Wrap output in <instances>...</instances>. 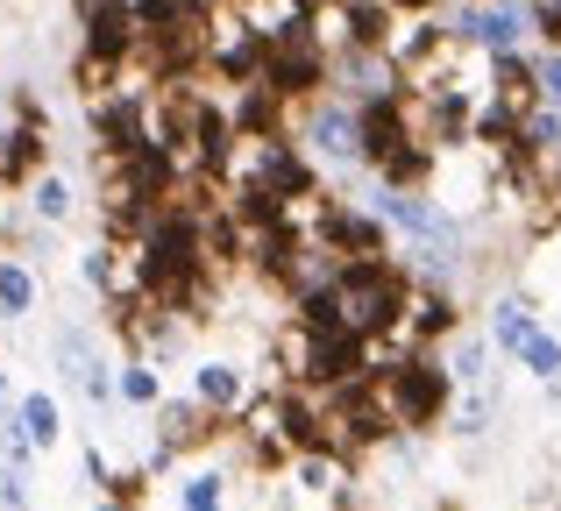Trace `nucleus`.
Masks as SVG:
<instances>
[{"label": "nucleus", "instance_id": "nucleus-1", "mask_svg": "<svg viewBox=\"0 0 561 511\" xmlns=\"http://www.w3.org/2000/svg\"><path fill=\"white\" fill-rule=\"evenodd\" d=\"M383 398H391V419L426 427V419L440 413V398H448V376H440V362H398V370L383 376Z\"/></svg>", "mask_w": 561, "mask_h": 511}, {"label": "nucleus", "instance_id": "nucleus-2", "mask_svg": "<svg viewBox=\"0 0 561 511\" xmlns=\"http://www.w3.org/2000/svg\"><path fill=\"white\" fill-rule=\"evenodd\" d=\"M526 22H534V8H519V0H469L455 28H462V43H477V50L505 57V50H519Z\"/></svg>", "mask_w": 561, "mask_h": 511}, {"label": "nucleus", "instance_id": "nucleus-3", "mask_svg": "<svg viewBox=\"0 0 561 511\" xmlns=\"http://www.w3.org/2000/svg\"><path fill=\"white\" fill-rule=\"evenodd\" d=\"M377 213L405 228V235L426 249V263H455V221H448V213H434L426 199H412V193H383V199H377Z\"/></svg>", "mask_w": 561, "mask_h": 511}, {"label": "nucleus", "instance_id": "nucleus-4", "mask_svg": "<svg viewBox=\"0 0 561 511\" xmlns=\"http://www.w3.org/2000/svg\"><path fill=\"white\" fill-rule=\"evenodd\" d=\"M249 185L271 193V199H299L306 193V164L277 136H256V150H249Z\"/></svg>", "mask_w": 561, "mask_h": 511}, {"label": "nucleus", "instance_id": "nucleus-5", "mask_svg": "<svg viewBox=\"0 0 561 511\" xmlns=\"http://www.w3.org/2000/svg\"><path fill=\"white\" fill-rule=\"evenodd\" d=\"M142 14L136 8H114V0H100L93 14H85V50H93V65H122L128 43H136Z\"/></svg>", "mask_w": 561, "mask_h": 511}, {"label": "nucleus", "instance_id": "nucleus-6", "mask_svg": "<svg viewBox=\"0 0 561 511\" xmlns=\"http://www.w3.org/2000/svg\"><path fill=\"white\" fill-rule=\"evenodd\" d=\"M313 142H320V156H334V164H356V156H370L363 114H348V107H320V114H313Z\"/></svg>", "mask_w": 561, "mask_h": 511}, {"label": "nucleus", "instance_id": "nucleus-7", "mask_svg": "<svg viewBox=\"0 0 561 511\" xmlns=\"http://www.w3.org/2000/svg\"><path fill=\"white\" fill-rule=\"evenodd\" d=\"M320 71H328V65H320L313 43H299V50H277V57H271V85H277V93H313Z\"/></svg>", "mask_w": 561, "mask_h": 511}, {"label": "nucleus", "instance_id": "nucleus-8", "mask_svg": "<svg viewBox=\"0 0 561 511\" xmlns=\"http://www.w3.org/2000/svg\"><path fill=\"white\" fill-rule=\"evenodd\" d=\"M328 242H342L348 256H383V228L363 213H328Z\"/></svg>", "mask_w": 561, "mask_h": 511}, {"label": "nucleus", "instance_id": "nucleus-9", "mask_svg": "<svg viewBox=\"0 0 561 511\" xmlns=\"http://www.w3.org/2000/svg\"><path fill=\"white\" fill-rule=\"evenodd\" d=\"M192 398H199V405H206V413H228V405H234V398H242V376H234V370H228V362H206V370H199V376H192Z\"/></svg>", "mask_w": 561, "mask_h": 511}, {"label": "nucleus", "instance_id": "nucleus-10", "mask_svg": "<svg viewBox=\"0 0 561 511\" xmlns=\"http://www.w3.org/2000/svg\"><path fill=\"white\" fill-rule=\"evenodd\" d=\"M43 156V142H36V128H8L0 136V178H28V164Z\"/></svg>", "mask_w": 561, "mask_h": 511}, {"label": "nucleus", "instance_id": "nucleus-11", "mask_svg": "<svg viewBox=\"0 0 561 511\" xmlns=\"http://www.w3.org/2000/svg\"><path fill=\"white\" fill-rule=\"evenodd\" d=\"M526 334H534V313H526L519 299H505V305H497V313H491V341L519 356V348H526Z\"/></svg>", "mask_w": 561, "mask_h": 511}, {"label": "nucleus", "instance_id": "nucleus-12", "mask_svg": "<svg viewBox=\"0 0 561 511\" xmlns=\"http://www.w3.org/2000/svg\"><path fill=\"white\" fill-rule=\"evenodd\" d=\"M28 305H36V277H28L22 263H0V320L28 313Z\"/></svg>", "mask_w": 561, "mask_h": 511}, {"label": "nucleus", "instance_id": "nucleus-13", "mask_svg": "<svg viewBox=\"0 0 561 511\" xmlns=\"http://www.w3.org/2000/svg\"><path fill=\"white\" fill-rule=\"evenodd\" d=\"M519 362H526L534 376H561V341L534 327V334H526V348H519Z\"/></svg>", "mask_w": 561, "mask_h": 511}, {"label": "nucleus", "instance_id": "nucleus-14", "mask_svg": "<svg viewBox=\"0 0 561 511\" xmlns=\"http://www.w3.org/2000/svg\"><path fill=\"white\" fill-rule=\"evenodd\" d=\"M14 413H22V427H28V441H36V448L57 441V405H50V398H22Z\"/></svg>", "mask_w": 561, "mask_h": 511}, {"label": "nucleus", "instance_id": "nucleus-15", "mask_svg": "<svg viewBox=\"0 0 561 511\" xmlns=\"http://www.w3.org/2000/svg\"><path fill=\"white\" fill-rule=\"evenodd\" d=\"M285 441L291 448H320V441H328V427H320L306 405H285Z\"/></svg>", "mask_w": 561, "mask_h": 511}, {"label": "nucleus", "instance_id": "nucleus-16", "mask_svg": "<svg viewBox=\"0 0 561 511\" xmlns=\"http://www.w3.org/2000/svg\"><path fill=\"white\" fill-rule=\"evenodd\" d=\"M36 207H43V221H65V213H71V193H65L57 178H43V185H36Z\"/></svg>", "mask_w": 561, "mask_h": 511}, {"label": "nucleus", "instance_id": "nucleus-17", "mask_svg": "<svg viewBox=\"0 0 561 511\" xmlns=\"http://www.w3.org/2000/svg\"><path fill=\"white\" fill-rule=\"evenodd\" d=\"M122 398L128 405H150L157 398V370H122Z\"/></svg>", "mask_w": 561, "mask_h": 511}, {"label": "nucleus", "instance_id": "nucleus-18", "mask_svg": "<svg viewBox=\"0 0 561 511\" xmlns=\"http://www.w3.org/2000/svg\"><path fill=\"white\" fill-rule=\"evenodd\" d=\"M412 320H420V327H426V334H448V327H455V313H448V299H420V313H412Z\"/></svg>", "mask_w": 561, "mask_h": 511}, {"label": "nucleus", "instance_id": "nucleus-19", "mask_svg": "<svg viewBox=\"0 0 561 511\" xmlns=\"http://www.w3.org/2000/svg\"><path fill=\"white\" fill-rule=\"evenodd\" d=\"M0 448H8V455H28V448H36V441H28V427H22V413L0 419Z\"/></svg>", "mask_w": 561, "mask_h": 511}, {"label": "nucleus", "instance_id": "nucleus-20", "mask_svg": "<svg viewBox=\"0 0 561 511\" xmlns=\"http://www.w3.org/2000/svg\"><path fill=\"white\" fill-rule=\"evenodd\" d=\"M136 14H142V28H164V22H179V0H136Z\"/></svg>", "mask_w": 561, "mask_h": 511}, {"label": "nucleus", "instance_id": "nucleus-21", "mask_svg": "<svg viewBox=\"0 0 561 511\" xmlns=\"http://www.w3.org/2000/svg\"><path fill=\"white\" fill-rule=\"evenodd\" d=\"M540 100H548V107H561V50L540 65Z\"/></svg>", "mask_w": 561, "mask_h": 511}, {"label": "nucleus", "instance_id": "nucleus-22", "mask_svg": "<svg viewBox=\"0 0 561 511\" xmlns=\"http://www.w3.org/2000/svg\"><path fill=\"white\" fill-rule=\"evenodd\" d=\"M22 504H28V498H22V476L0 462V511H22Z\"/></svg>", "mask_w": 561, "mask_h": 511}, {"label": "nucleus", "instance_id": "nucleus-23", "mask_svg": "<svg viewBox=\"0 0 561 511\" xmlns=\"http://www.w3.org/2000/svg\"><path fill=\"white\" fill-rule=\"evenodd\" d=\"M242 121H249V128H271V100H263V93H249V107H242Z\"/></svg>", "mask_w": 561, "mask_h": 511}, {"label": "nucleus", "instance_id": "nucleus-24", "mask_svg": "<svg viewBox=\"0 0 561 511\" xmlns=\"http://www.w3.org/2000/svg\"><path fill=\"white\" fill-rule=\"evenodd\" d=\"M477 362H483V341H469L462 356H455V376H477Z\"/></svg>", "mask_w": 561, "mask_h": 511}, {"label": "nucleus", "instance_id": "nucleus-25", "mask_svg": "<svg viewBox=\"0 0 561 511\" xmlns=\"http://www.w3.org/2000/svg\"><path fill=\"white\" fill-rule=\"evenodd\" d=\"M398 8H426V0H398Z\"/></svg>", "mask_w": 561, "mask_h": 511}, {"label": "nucleus", "instance_id": "nucleus-26", "mask_svg": "<svg viewBox=\"0 0 561 511\" xmlns=\"http://www.w3.org/2000/svg\"><path fill=\"white\" fill-rule=\"evenodd\" d=\"M107 511H122V504H107Z\"/></svg>", "mask_w": 561, "mask_h": 511}]
</instances>
